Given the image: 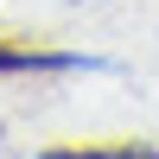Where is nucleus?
<instances>
[{"mask_svg":"<svg viewBox=\"0 0 159 159\" xmlns=\"http://www.w3.org/2000/svg\"><path fill=\"white\" fill-rule=\"evenodd\" d=\"M45 159H159L153 147H64V153H45Z\"/></svg>","mask_w":159,"mask_h":159,"instance_id":"obj_2","label":"nucleus"},{"mask_svg":"<svg viewBox=\"0 0 159 159\" xmlns=\"http://www.w3.org/2000/svg\"><path fill=\"white\" fill-rule=\"evenodd\" d=\"M25 70H76L70 51H32V45H0V76H25Z\"/></svg>","mask_w":159,"mask_h":159,"instance_id":"obj_1","label":"nucleus"}]
</instances>
